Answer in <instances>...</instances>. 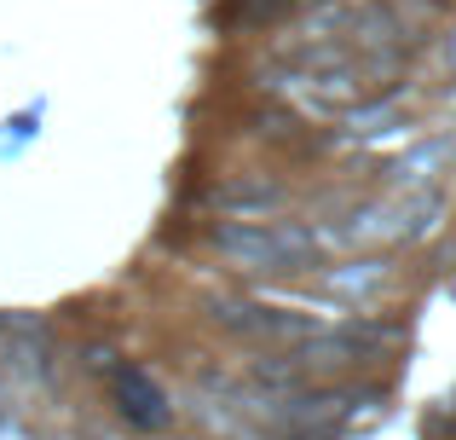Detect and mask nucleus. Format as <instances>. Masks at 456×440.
I'll return each mask as SVG.
<instances>
[{
	"label": "nucleus",
	"instance_id": "nucleus-1",
	"mask_svg": "<svg viewBox=\"0 0 456 440\" xmlns=\"http://www.w3.org/2000/svg\"><path fill=\"white\" fill-rule=\"evenodd\" d=\"M214 255L232 261L237 272H248V278H289V272H306L312 261H318V232H306V226L295 220H220L208 232Z\"/></svg>",
	"mask_w": 456,
	"mask_h": 440
},
{
	"label": "nucleus",
	"instance_id": "nucleus-2",
	"mask_svg": "<svg viewBox=\"0 0 456 440\" xmlns=\"http://www.w3.org/2000/svg\"><path fill=\"white\" fill-rule=\"evenodd\" d=\"M439 220H445V197H439V192H422V197L387 192V197H376V203L346 209L323 237L341 244V249H364V255H376V249H404V244L434 237ZM323 237H318V244H323Z\"/></svg>",
	"mask_w": 456,
	"mask_h": 440
},
{
	"label": "nucleus",
	"instance_id": "nucleus-3",
	"mask_svg": "<svg viewBox=\"0 0 456 440\" xmlns=\"http://www.w3.org/2000/svg\"><path fill=\"white\" fill-rule=\"evenodd\" d=\"M393 330L387 325H318L312 336L301 342V348H289L283 353V365L295 371V383H312V377H346V371H358V365H370V360H381V353L393 348Z\"/></svg>",
	"mask_w": 456,
	"mask_h": 440
},
{
	"label": "nucleus",
	"instance_id": "nucleus-4",
	"mask_svg": "<svg viewBox=\"0 0 456 440\" xmlns=\"http://www.w3.org/2000/svg\"><path fill=\"white\" fill-rule=\"evenodd\" d=\"M208 319L225 330V336L248 342V348H266V353H289L318 330L312 313H289V307H272V302H248V295H220L208 307Z\"/></svg>",
	"mask_w": 456,
	"mask_h": 440
},
{
	"label": "nucleus",
	"instance_id": "nucleus-5",
	"mask_svg": "<svg viewBox=\"0 0 456 440\" xmlns=\"http://www.w3.org/2000/svg\"><path fill=\"white\" fill-rule=\"evenodd\" d=\"M387 284H393V267H387V261H381V255H358V261H341V267L318 272V284H312V290H318L323 302L370 307V302H381V295H387Z\"/></svg>",
	"mask_w": 456,
	"mask_h": 440
},
{
	"label": "nucleus",
	"instance_id": "nucleus-6",
	"mask_svg": "<svg viewBox=\"0 0 456 440\" xmlns=\"http://www.w3.org/2000/svg\"><path fill=\"white\" fill-rule=\"evenodd\" d=\"M456 162V139H422V145L399 151L387 162V192H404V197H422V192H439V180L451 174Z\"/></svg>",
	"mask_w": 456,
	"mask_h": 440
},
{
	"label": "nucleus",
	"instance_id": "nucleus-7",
	"mask_svg": "<svg viewBox=\"0 0 456 440\" xmlns=\"http://www.w3.org/2000/svg\"><path fill=\"white\" fill-rule=\"evenodd\" d=\"M110 400H116V411H122L134 429H167V418H174V400H167L162 383L145 377L139 365L110 371Z\"/></svg>",
	"mask_w": 456,
	"mask_h": 440
},
{
	"label": "nucleus",
	"instance_id": "nucleus-8",
	"mask_svg": "<svg viewBox=\"0 0 456 440\" xmlns=\"http://www.w3.org/2000/svg\"><path fill=\"white\" fill-rule=\"evenodd\" d=\"M283 203H289V192L266 174H232L225 186H214V209L225 220H272Z\"/></svg>",
	"mask_w": 456,
	"mask_h": 440
},
{
	"label": "nucleus",
	"instance_id": "nucleus-9",
	"mask_svg": "<svg viewBox=\"0 0 456 440\" xmlns=\"http://www.w3.org/2000/svg\"><path fill=\"white\" fill-rule=\"evenodd\" d=\"M0 440H41V435H35L18 411H0Z\"/></svg>",
	"mask_w": 456,
	"mask_h": 440
},
{
	"label": "nucleus",
	"instance_id": "nucleus-10",
	"mask_svg": "<svg viewBox=\"0 0 456 440\" xmlns=\"http://www.w3.org/2000/svg\"><path fill=\"white\" fill-rule=\"evenodd\" d=\"M260 6H266V12H289V6H306V12H312V6H323V0H260Z\"/></svg>",
	"mask_w": 456,
	"mask_h": 440
},
{
	"label": "nucleus",
	"instance_id": "nucleus-11",
	"mask_svg": "<svg viewBox=\"0 0 456 440\" xmlns=\"http://www.w3.org/2000/svg\"><path fill=\"white\" fill-rule=\"evenodd\" d=\"M445 70H456V41H445Z\"/></svg>",
	"mask_w": 456,
	"mask_h": 440
},
{
	"label": "nucleus",
	"instance_id": "nucleus-12",
	"mask_svg": "<svg viewBox=\"0 0 456 440\" xmlns=\"http://www.w3.org/2000/svg\"><path fill=\"white\" fill-rule=\"evenodd\" d=\"M41 440H69V435H41Z\"/></svg>",
	"mask_w": 456,
	"mask_h": 440
}]
</instances>
